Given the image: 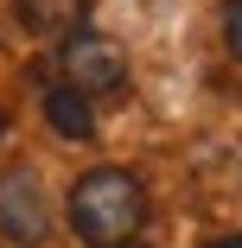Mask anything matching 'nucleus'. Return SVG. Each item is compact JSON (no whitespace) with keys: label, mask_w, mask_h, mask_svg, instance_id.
<instances>
[{"label":"nucleus","mask_w":242,"mask_h":248,"mask_svg":"<svg viewBox=\"0 0 242 248\" xmlns=\"http://www.w3.org/2000/svg\"><path fill=\"white\" fill-rule=\"evenodd\" d=\"M0 242L7 248H45L51 242V204L32 166L0 172Z\"/></svg>","instance_id":"3"},{"label":"nucleus","mask_w":242,"mask_h":248,"mask_svg":"<svg viewBox=\"0 0 242 248\" xmlns=\"http://www.w3.org/2000/svg\"><path fill=\"white\" fill-rule=\"evenodd\" d=\"M58 77H64V89H77V95H121L128 89V51L109 38V32H64L58 38Z\"/></svg>","instance_id":"2"},{"label":"nucleus","mask_w":242,"mask_h":248,"mask_svg":"<svg viewBox=\"0 0 242 248\" xmlns=\"http://www.w3.org/2000/svg\"><path fill=\"white\" fill-rule=\"evenodd\" d=\"M210 248H242V235H217V242H210Z\"/></svg>","instance_id":"7"},{"label":"nucleus","mask_w":242,"mask_h":248,"mask_svg":"<svg viewBox=\"0 0 242 248\" xmlns=\"http://www.w3.org/2000/svg\"><path fill=\"white\" fill-rule=\"evenodd\" d=\"M83 7H89V0H13L19 26L38 32V38H64V32H77V26H83Z\"/></svg>","instance_id":"5"},{"label":"nucleus","mask_w":242,"mask_h":248,"mask_svg":"<svg viewBox=\"0 0 242 248\" xmlns=\"http://www.w3.org/2000/svg\"><path fill=\"white\" fill-rule=\"evenodd\" d=\"M45 121H51V134H64V140H89L96 134V102L77 95V89H64V83H51L45 89Z\"/></svg>","instance_id":"4"},{"label":"nucleus","mask_w":242,"mask_h":248,"mask_svg":"<svg viewBox=\"0 0 242 248\" xmlns=\"http://www.w3.org/2000/svg\"><path fill=\"white\" fill-rule=\"evenodd\" d=\"M70 229L83 248H134L147 229V185L128 166H96L70 185Z\"/></svg>","instance_id":"1"},{"label":"nucleus","mask_w":242,"mask_h":248,"mask_svg":"<svg viewBox=\"0 0 242 248\" xmlns=\"http://www.w3.org/2000/svg\"><path fill=\"white\" fill-rule=\"evenodd\" d=\"M223 45H229V58L242 64V0H223Z\"/></svg>","instance_id":"6"}]
</instances>
